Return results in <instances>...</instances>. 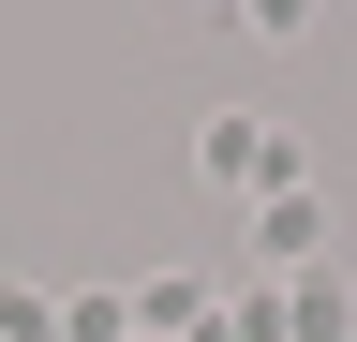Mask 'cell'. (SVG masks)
<instances>
[{"label": "cell", "mask_w": 357, "mask_h": 342, "mask_svg": "<svg viewBox=\"0 0 357 342\" xmlns=\"http://www.w3.org/2000/svg\"><path fill=\"white\" fill-rule=\"evenodd\" d=\"M253 268H312V194H268L253 208Z\"/></svg>", "instance_id": "7a4b0ae2"}, {"label": "cell", "mask_w": 357, "mask_h": 342, "mask_svg": "<svg viewBox=\"0 0 357 342\" xmlns=\"http://www.w3.org/2000/svg\"><path fill=\"white\" fill-rule=\"evenodd\" d=\"M283 313H298V342H342V283H328V268H298V297H283Z\"/></svg>", "instance_id": "3957f363"}, {"label": "cell", "mask_w": 357, "mask_h": 342, "mask_svg": "<svg viewBox=\"0 0 357 342\" xmlns=\"http://www.w3.org/2000/svg\"><path fill=\"white\" fill-rule=\"evenodd\" d=\"M194 179H208V194H312V179H298V134H283V119H253V104L194 119Z\"/></svg>", "instance_id": "6da1fadb"}, {"label": "cell", "mask_w": 357, "mask_h": 342, "mask_svg": "<svg viewBox=\"0 0 357 342\" xmlns=\"http://www.w3.org/2000/svg\"><path fill=\"white\" fill-rule=\"evenodd\" d=\"M0 342H60V297H30V283H15V297H0Z\"/></svg>", "instance_id": "277c9868"}]
</instances>
